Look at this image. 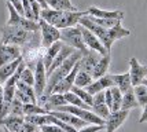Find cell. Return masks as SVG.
Instances as JSON below:
<instances>
[{
	"instance_id": "1",
	"label": "cell",
	"mask_w": 147,
	"mask_h": 132,
	"mask_svg": "<svg viewBox=\"0 0 147 132\" xmlns=\"http://www.w3.org/2000/svg\"><path fill=\"white\" fill-rule=\"evenodd\" d=\"M78 24L81 26H84V28H87V29H90L92 33H95L96 36L99 37V40L103 43L105 48L109 51V52H110V50H111V45H113L117 40L128 37L129 35H131V30L127 29V28H124V26H122V22H120L118 25H115L114 28L106 29V28L95 24V22H94L88 15H85V14L80 18Z\"/></svg>"
},
{
	"instance_id": "2",
	"label": "cell",
	"mask_w": 147,
	"mask_h": 132,
	"mask_svg": "<svg viewBox=\"0 0 147 132\" xmlns=\"http://www.w3.org/2000/svg\"><path fill=\"white\" fill-rule=\"evenodd\" d=\"M85 11H61L52 8H43L40 13V18L47 21L48 24L57 26L58 29H65L70 26L78 25V21Z\"/></svg>"
},
{
	"instance_id": "3",
	"label": "cell",
	"mask_w": 147,
	"mask_h": 132,
	"mask_svg": "<svg viewBox=\"0 0 147 132\" xmlns=\"http://www.w3.org/2000/svg\"><path fill=\"white\" fill-rule=\"evenodd\" d=\"M33 32L22 29L19 26H13V25H7L6 24L0 29V41L4 44L24 47L29 41V39L32 37Z\"/></svg>"
},
{
	"instance_id": "4",
	"label": "cell",
	"mask_w": 147,
	"mask_h": 132,
	"mask_svg": "<svg viewBox=\"0 0 147 132\" xmlns=\"http://www.w3.org/2000/svg\"><path fill=\"white\" fill-rule=\"evenodd\" d=\"M7 10H8V14L10 17L7 19V25H13V26H19L22 29H26V30H40V25H38V21H34V19H29L26 18L25 15L19 14L15 7L10 3V1H6Z\"/></svg>"
},
{
	"instance_id": "5",
	"label": "cell",
	"mask_w": 147,
	"mask_h": 132,
	"mask_svg": "<svg viewBox=\"0 0 147 132\" xmlns=\"http://www.w3.org/2000/svg\"><path fill=\"white\" fill-rule=\"evenodd\" d=\"M61 41L67 44V45H70V47H73L74 50H80V51H83V52H85V51L88 50L85 43H84L80 25L61 29Z\"/></svg>"
},
{
	"instance_id": "6",
	"label": "cell",
	"mask_w": 147,
	"mask_h": 132,
	"mask_svg": "<svg viewBox=\"0 0 147 132\" xmlns=\"http://www.w3.org/2000/svg\"><path fill=\"white\" fill-rule=\"evenodd\" d=\"M38 25H40L41 44L44 45L45 48L61 40V29H58L57 26L48 24L47 21H44V19H41V18L38 19Z\"/></svg>"
},
{
	"instance_id": "7",
	"label": "cell",
	"mask_w": 147,
	"mask_h": 132,
	"mask_svg": "<svg viewBox=\"0 0 147 132\" xmlns=\"http://www.w3.org/2000/svg\"><path fill=\"white\" fill-rule=\"evenodd\" d=\"M129 117V110H114V112H110L109 117L105 120V131L106 132H115L120 127L128 120Z\"/></svg>"
},
{
	"instance_id": "8",
	"label": "cell",
	"mask_w": 147,
	"mask_h": 132,
	"mask_svg": "<svg viewBox=\"0 0 147 132\" xmlns=\"http://www.w3.org/2000/svg\"><path fill=\"white\" fill-rule=\"evenodd\" d=\"M47 80H48L47 68L44 66V61L40 59L36 65V68H34V85H33L37 98H40L44 94L45 88H47Z\"/></svg>"
},
{
	"instance_id": "9",
	"label": "cell",
	"mask_w": 147,
	"mask_h": 132,
	"mask_svg": "<svg viewBox=\"0 0 147 132\" xmlns=\"http://www.w3.org/2000/svg\"><path fill=\"white\" fill-rule=\"evenodd\" d=\"M129 76H131V81L132 85H139L142 81L147 77V66L139 62V59L136 57H132L129 59Z\"/></svg>"
},
{
	"instance_id": "10",
	"label": "cell",
	"mask_w": 147,
	"mask_h": 132,
	"mask_svg": "<svg viewBox=\"0 0 147 132\" xmlns=\"http://www.w3.org/2000/svg\"><path fill=\"white\" fill-rule=\"evenodd\" d=\"M78 25H80V24H78ZM80 28H81L83 39H84L85 45H87V48L96 51V52H99L100 55H105V54H107V52H109V51L105 48L103 43L99 40V37L96 36L95 33H92L90 29H87V28H84V26H81V25H80Z\"/></svg>"
},
{
	"instance_id": "11",
	"label": "cell",
	"mask_w": 147,
	"mask_h": 132,
	"mask_svg": "<svg viewBox=\"0 0 147 132\" xmlns=\"http://www.w3.org/2000/svg\"><path fill=\"white\" fill-rule=\"evenodd\" d=\"M19 57H22V50H21L19 45L4 44L0 41V66L11 62V61Z\"/></svg>"
},
{
	"instance_id": "12",
	"label": "cell",
	"mask_w": 147,
	"mask_h": 132,
	"mask_svg": "<svg viewBox=\"0 0 147 132\" xmlns=\"http://www.w3.org/2000/svg\"><path fill=\"white\" fill-rule=\"evenodd\" d=\"M78 70H80V66H78V62H77L76 66L73 68V70H71L70 73L67 76H65L62 80H59V81L55 84V87L52 88L51 94L52 92H57V94H66V92H69L71 89V87L74 85V79H76Z\"/></svg>"
},
{
	"instance_id": "13",
	"label": "cell",
	"mask_w": 147,
	"mask_h": 132,
	"mask_svg": "<svg viewBox=\"0 0 147 132\" xmlns=\"http://www.w3.org/2000/svg\"><path fill=\"white\" fill-rule=\"evenodd\" d=\"M100 57H102V55H100L99 52L88 48L85 52H83V57L80 58V61H78L80 69L85 70V72H90L91 74H92V70H94L95 65L98 63V61H99Z\"/></svg>"
},
{
	"instance_id": "14",
	"label": "cell",
	"mask_w": 147,
	"mask_h": 132,
	"mask_svg": "<svg viewBox=\"0 0 147 132\" xmlns=\"http://www.w3.org/2000/svg\"><path fill=\"white\" fill-rule=\"evenodd\" d=\"M87 15H92V17H98V18H110V19H124L125 14L121 10H103L96 6H91L87 8L85 11Z\"/></svg>"
},
{
	"instance_id": "15",
	"label": "cell",
	"mask_w": 147,
	"mask_h": 132,
	"mask_svg": "<svg viewBox=\"0 0 147 132\" xmlns=\"http://www.w3.org/2000/svg\"><path fill=\"white\" fill-rule=\"evenodd\" d=\"M114 87V81H113V77L111 74H107L103 76V77H99V79H95L94 81L91 83L88 87L85 88L90 94L95 95L98 92H100V91H105V89H107V88H111Z\"/></svg>"
},
{
	"instance_id": "16",
	"label": "cell",
	"mask_w": 147,
	"mask_h": 132,
	"mask_svg": "<svg viewBox=\"0 0 147 132\" xmlns=\"http://www.w3.org/2000/svg\"><path fill=\"white\" fill-rule=\"evenodd\" d=\"M51 114H54L55 117H58L59 120H62V121H65L66 124H69V125H71L73 128H76L77 131L80 129V128H83V127L88 125V123L87 121H84V120H81L80 117H77V116H74L73 113H69V112H61V110H52V112H50Z\"/></svg>"
},
{
	"instance_id": "17",
	"label": "cell",
	"mask_w": 147,
	"mask_h": 132,
	"mask_svg": "<svg viewBox=\"0 0 147 132\" xmlns=\"http://www.w3.org/2000/svg\"><path fill=\"white\" fill-rule=\"evenodd\" d=\"M25 121V116H14V114H7L6 117L0 118V127L10 132H18L21 125Z\"/></svg>"
},
{
	"instance_id": "18",
	"label": "cell",
	"mask_w": 147,
	"mask_h": 132,
	"mask_svg": "<svg viewBox=\"0 0 147 132\" xmlns=\"http://www.w3.org/2000/svg\"><path fill=\"white\" fill-rule=\"evenodd\" d=\"M110 63H111V55H110V52H107V54H105V55H102V57L99 58L98 63L95 65V68L92 70L94 80L99 79V77H103V76H106L109 73Z\"/></svg>"
},
{
	"instance_id": "19",
	"label": "cell",
	"mask_w": 147,
	"mask_h": 132,
	"mask_svg": "<svg viewBox=\"0 0 147 132\" xmlns=\"http://www.w3.org/2000/svg\"><path fill=\"white\" fill-rule=\"evenodd\" d=\"M74 48L73 47H70V45H67V44H65L63 43V45H62V48H61V51L58 52V55L55 57V59H54V62H52V65L50 66V69L47 70V76L50 74L51 72H54V70L57 69V68H59L62 63L67 59V58L70 57L71 54L74 52Z\"/></svg>"
},
{
	"instance_id": "20",
	"label": "cell",
	"mask_w": 147,
	"mask_h": 132,
	"mask_svg": "<svg viewBox=\"0 0 147 132\" xmlns=\"http://www.w3.org/2000/svg\"><path fill=\"white\" fill-rule=\"evenodd\" d=\"M22 61H24L22 57H19V58H17V59L11 61V62L0 66V83H1V84H4V83L17 72V69H18V66L21 65Z\"/></svg>"
},
{
	"instance_id": "21",
	"label": "cell",
	"mask_w": 147,
	"mask_h": 132,
	"mask_svg": "<svg viewBox=\"0 0 147 132\" xmlns=\"http://www.w3.org/2000/svg\"><path fill=\"white\" fill-rule=\"evenodd\" d=\"M63 105H67L66 102V98H65V94H57V92H52V94L47 95V101L44 103V109L50 113L52 110H55L58 107L63 106Z\"/></svg>"
},
{
	"instance_id": "22",
	"label": "cell",
	"mask_w": 147,
	"mask_h": 132,
	"mask_svg": "<svg viewBox=\"0 0 147 132\" xmlns=\"http://www.w3.org/2000/svg\"><path fill=\"white\" fill-rule=\"evenodd\" d=\"M62 45H63V43L59 40V41L51 44L50 47H47V48H45V54H44V57H43V61H44V66L47 68V70L50 69V66L52 65L55 57L58 55V52L61 51Z\"/></svg>"
},
{
	"instance_id": "23",
	"label": "cell",
	"mask_w": 147,
	"mask_h": 132,
	"mask_svg": "<svg viewBox=\"0 0 147 132\" xmlns=\"http://www.w3.org/2000/svg\"><path fill=\"white\" fill-rule=\"evenodd\" d=\"M113 77V81H114V85L115 87H118L121 89V92H127L129 88H132V81H131V76L129 73H121V74H111Z\"/></svg>"
},
{
	"instance_id": "24",
	"label": "cell",
	"mask_w": 147,
	"mask_h": 132,
	"mask_svg": "<svg viewBox=\"0 0 147 132\" xmlns=\"http://www.w3.org/2000/svg\"><path fill=\"white\" fill-rule=\"evenodd\" d=\"M139 107V103H138V99L135 96V92H134V87L129 88L127 92L122 94V103H121V109L124 110H132V109H136Z\"/></svg>"
},
{
	"instance_id": "25",
	"label": "cell",
	"mask_w": 147,
	"mask_h": 132,
	"mask_svg": "<svg viewBox=\"0 0 147 132\" xmlns=\"http://www.w3.org/2000/svg\"><path fill=\"white\" fill-rule=\"evenodd\" d=\"M48 8L61 10V11H77L71 0H47Z\"/></svg>"
},
{
	"instance_id": "26",
	"label": "cell",
	"mask_w": 147,
	"mask_h": 132,
	"mask_svg": "<svg viewBox=\"0 0 147 132\" xmlns=\"http://www.w3.org/2000/svg\"><path fill=\"white\" fill-rule=\"evenodd\" d=\"M25 121H29L36 127L41 128L45 124H51V114H29V116H25Z\"/></svg>"
},
{
	"instance_id": "27",
	"label": "cell",
	"mask_w": 147,
	"mask_h": 132,
	"mask_svg": "<svg viewBox=\"0 0 147 132\" xmlns=\"http://www.w3.org/2000/svg\"><path fill=\"white\" fill-rule=\"evenodd\" d=\"M92 81H94V77H92V74L90 72H85V70L80 69L77 72L76 79H74V85L81 88H87Z\"/></svg>"
},
{
	"instance_id": "28",
	"label": "cell",
	"mask_w": 147,
	"mask_h": 132,
	"mask_svg": "<svg viewBox=\"0 0 147 132\" xmlns=\"http://www.w3.org/2000/svg\"><path fill=\"white\" fill-rule=\"evenodd\" d=\"M70 91H73L74 94L81 99V101H84L87 105H90L91 107H92V103H94V95L90 94L85 88H81V87H77V85H73L71 87Z\"/></svg>"
},
{
	"instance_id": "29",
	"label": "cell",
	"mask_w": 147,
	"mask_h": 132,
	"mask_svg": "<svg viewBox=\"0 0 147 132\" xmlns=\"http://www.w3.org/2000/svg\"><path fill=\"white\" fill-rule=\"evenodd\" d=\"M65 98H66V102H67V105H71V106H77V107H83V109H90L91 110V106L90 105H87L84 101H81L78 96H77L73 91H69V92H66L65 94Z\"/></svg>"
},
{
	"instance_id": "30",
	"label": "cell",
	"mask_w": 147,
	"mask_h": 132,
	"mask_svg": "<svg viewBox=\"0 0 147 132\" xmlns=\"http://www.w3.org/2000/svg\"><path fill=\"white\" fill-rule=\"evenodd\" d=\"M134 92H135L136 99H138L139 106L140 107L146 106L147 105V88L143 84H139V85H135L134 87Z\"/></svg>"
},
{
	"instance_id": "31",
	"label": "cell",
	"mask_w": 147,
	"mask_h": 132,
	"mask_svg": "<svg viewBox=\"0 0 147 132\" xmlns=\"http://www.w3.org/2000/svg\"><path fill=\"white\" fill-rule=\"evenodd\" d=\"M87 15V14H85ZM95 24L103 26L106 29H110V28H114L115 25H118L120 22H122L121 19H110V18H98V17H92V15H88Z\"/></svg>"
},
{
	"instance_id": "32",
	"label": "cell",
	"mask_w": 147,
	"mask_h": 132,
	"mask_svg": "<svg viewBox=\"0 0 147 132\" xmlns=\"http://www.w3.org/2000/svg\"><path fill=\"white\" fill-rule=\"evenodd\" d=\"M111 96H113V110L111 112H114V110H120L121 109V103H122V92L121 89L118 87H111Z\"/></svg>"
},
{
	"instance_id": "33",
	"label": "cell",
	"mask_w": 147,
	"mask_h": 132,
	"mask_svg": "<svg viewBox=\"0 0 147 132\" xmlns=\"http://www.w3.org/2000/svg\"><path fill=\"white\" fill-rule=\"evenodd\" d=\"M91 110H92L96 116H99V117H100V118H103V120L107 118V117H109V114H110V112H111L109 107H107V105H106V103H98V105H92Z\"/></svg>"
},
{
	"instance_id": "34",
	"label": "cell",
	"mask_w": 147,
	"mask_h": 132,
	"mask_svg": "<svg viewBox=\"0 0 147 132\" xmlns=\"http://www.w3.org/2000/svg\"><path fill=\"white\" fill-rule=\"evenodd\" d=\"M19 80L22 83H25L28 85H34V70H32L30 68L26 66L25 69L22 70V73L19 76Z\"/></svg>"
},
{
	"instance_id": "35",
	"label": "cell",
	"mask_w": 147,
	"mask_h": 132,
	"mask_svg": "<svg viewBox=\"0 0 147 132\" xmlns=\"http://www.w3.org/2000/svg\"><path fill=\"white\" fill-rule=\"evenodd\" d=\"M8 114H14V116H24V103L14 98L11 102V106H10V113Z\"/></svg>"
},
{
	"instance_id": "36",
	"label": "cell",
	"mask_w": 147,
	"mask_h": 132,
	"mask_svg": "<svg viewBox=\"0 0 147 132\" xmlns=\"http://www.w3.org/2000/svg\"><path fill=\"white\" fill-rule=\"evenodd\" d=\"M105 129V125H96V124H88V125L80 128L77 132H99Z\"/></svg>"
},
{
	"instance_id": "37",
	"label": "cell",
	"mask_w": 147,
	"mask_h": 132,
	"mask_svg": "<svg viewBox=\"0 0 147 132\" xmlns=\"http://www.w3.org/2000/svg\"><path fill=\"white\" fill-rule=\"evenodd\" d=\"M37 129H38V127H36L34 124L29 123V121H24V124L21 125L18 132H34V131H37Z\"/></svg>"
},
{
	"instance_id": "38",
	"label": "cell",
	"mask_w": 147,
	"mask_h": 132,
	"mask_svg": "<svg viewBox=\"0 0 147 132\" xmlns=\"http://www.w3.org/2000/svg\"><path fill=\"white\" fill-rule=\"evenodd\" d=\"M41 132H65L61 127H58L57 124H45L41 128Z\"/></svg>"
},
{
	"instance_id": "39",
	"label": "cell",
	"mask_w": 147,
	"mask_h": 132,
	"mask_svg": "<svg viewBox=\"0 0 147 132\" xmlns=\"http://www.w3.org/2000/svg\"><path fill=\"white\" fill-rule=\"evenodd\" d=\"M105 102H106V105H107L110 110H113V96H111V89L110 88L105 89Z\"/></svg>"
},
{
	"instance_id": "40",
	"label": "cell",
	"mask_w": 147,
	"mask_h": 132,
	"mask_svg": "<svg viewBox=\"0 0 147 132\" xmlns=\"http://www.w3.org/2000/svg\"><path fill=\"white\" fill-rule=\"evenodd\" d=\"M7 1H10V3L15 7V10H17L19 14L25 15V13H24V6H22V0H7Z\"/></svg>"
},
{
	"instance_id": "41",
	"label": "cell",
	"mask_w": 147,
	"mask_h": 132,
	"mask_svg": "<svg viewBox=\"0 0 147 132\" xmlns=\"http://www.w3.org/2000/svg\"><path fill=\"white\" fill-rule=\"evenodd\" d=\"M142 109L143 110H142V114H140V117H139V123H146L147 121V105L143 106Z\"/></svg>"
},
{
	"instance_id": "42",
	"label": "cell",
	"mask_w": 147,
	"mask_h": 132,
	"mask_svg": "<svg viewBox=\"0 0 147 132\" xmlns=\"http://www.w3.org/2000/svg\"><path fill=\"white\" fill-rule=\"evenodd\" d=\"M3 103H4V87L0 83V110L3 109Z\"/></svg>"
},
{
	"instance_id": "43",
	"label": "cell",
	"mask_w": 147,
	"mask_h": 132,
	"mask_svg": "<svg viewBox=\"0 0 147 132\" xmlns=\"http://www.w3.org/2000/svg\"><path fill=\"white\" fill-rule=\"evenodd\" d=\"M38 4L41 6V8H48V4H47V0H37Z\"/></svg>"
},
{
	"instance_id": "44",
	"label": "cell",
	"mask_w": 147,
	"mask_h": 132,
	"mask_svg": "<svg viewBox=\"0 0 147 132\" xmlns=\"http://www.w3.org/2000/svg\"><path fill=\"white\" fill-rule=\"evenodd\" d=\"M142 84H143V85H144V87L147 88V79H144V80H143V81H142Z\"/></svg>"
},
{
	"instance_id": "45",
	"label": "cell",
	"mask_w": 147,
	"mask_h": 132,
	"mask_svg": "<svg viewBox=\"0 0 147 132\" xmlns=\"http://www.w3.org/2000/svg\"><path fill=\"white\" fill-rule=\"evenodd\" d=\"M34 132H41V129H40V128H38V129H37V131H34Z\"/></svg>"
},
{
	"instance_id": "46",
	"label": "cell",
	"mask_w": 147,
	"mask_h": 132,
	"mask_svg": "<svg viewBox=\"0 0 147 132\" xmlns=\"http://www.w3.org/2000/svg\"><path fill=\"white\" fill-rule=\"evenodd\" d=\"M6 132H10V131H7V129H6Z\"/></svg>"
}]
</instances>
